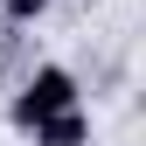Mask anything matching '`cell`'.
<instances>
[{
  "label": "cell",
  "instance_id": "obj_1",
  "mask_svg": "<svg viewBox=\"0 0 146 146\" xmlns=\"http://www.w3.org/2000/svg\"><path fill=\"white\" fill-rule=\"evenodd\" d=\"M70 104H77V77H70L63 63H42V70L21 84V90H14V125H21V132H35L42 118L70 111Z\"/></svg>",
  "mask_w": 146,
  "mask_h": 146
},
{
  "label": "cell",
  "instance_id": "obj_2",
  "mask_svg": "<svg viewBox=\"0 0 146 146\" xmlns=\"http://www.w3.org/2000/svg\"><path fill=\"white\" fill-rule=\"evenodd\" d=\"M35 146H90V118L70 104V111H56V118L35 125Z\"/></svg>",
  "mask_w": 146,
  "mask_h": 146
},
{
  "label": "cell",
  "instance_id": "obj_3",
  "mask_svg": "<svg viewBox=\"0 0 146 146\" xmlns=\"http://www.w3.org/2000/svg\"><path fill=\"white\" fill-rule=\"evenodd\" d=\"M0 14H7L14 28H28V21H42V14H49V0H0Z\"/></svg>",
  "mask_w": 146,
  "mask_h": 146
}]
</instances>
